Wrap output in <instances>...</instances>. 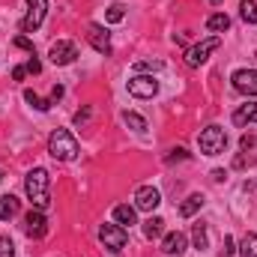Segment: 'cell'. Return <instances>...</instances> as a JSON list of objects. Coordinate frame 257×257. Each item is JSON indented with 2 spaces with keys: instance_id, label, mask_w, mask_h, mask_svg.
Listing matches in <instances>:
<instances>
[{
  "instance_id": "obj_1",
  "label": "cell",
  "mask_w": 257,
  "mask_h": 257,
  "mask_svg": "<svg viewBox=\"0 0 257 257\" xmlns=\"http://www.w3.org/2000/svg\"><path fill=\"white\" fill-rule=\"evenodd\" d=\"M48 186H51V180H48V171H45V168H33V171L27 174L24 192H27L30 203H33L36 209H48V206H51V192H48Z\"/></svg>"
},
{
  "instance_id": "obj_2",
  "label": "cell",
  "mask_w": 257,
  "mask_h": 257,
  "mask_svg": "<svg viewBox=\"0 0 257 257\" xmlns=\"http://www.w3.org/2000/svg\"><path fill=\"white\" fill-rule=\"evenodd\" d=\"M48 153L57 159V162H72L78 156V141L69 128H54L51 138H48Z\"/></svg>"
},
{
  "instance_id": "obj_3",
  "label": "cell",
  "mask_w": 257,
  "mask_h": 257,
  "mask_svg": "<svg viewBox=\"0 0 257 257\" xmlns=\"http://www.w3.org/2000/svg\"><path fill=\"white\" fill-rule=\"evenodd\" d=\"M197 144H200V153L203 156H218L227 147V132L221 126H206L197 135Z\"/></svg>"
},
{
  "instance_id": "obj_4",
  "label": "cell",
  "mask_w": 257,
  "mask_h": 257,
  "mask_svg": "<svg viewBox=\"0 0 257 257\" xmlns=\"http://www.w3.org/2000/svg\"><path fill=\"white\" fill-rule=\"evenodd\" d=\"M99 239L105 242L108 251L120 254L128 242V233H126V227H120V224H102V227H99Z\"/></svg>"
},
{
  "instance_id": "obj_5",
  "label": "cell",
  "mask_w": 257,
  "mask_h": 257,
  "mask_svg": "<svg viewBox=\"0 0 257 257\" xmlns=\"http://www.w3.org/2000/svg\"><path fill=\"white\" fill-rule=\"evenodd\" d=\"M45 12H48V0H27V15L21 18V30L24 33L39 30L45 21Z\"/></svg>"
},
{
  "instance_id": "obj_6",
  "label": "cell",
  "mask_w": 257,
  "mask_h": 257,
  "mask_svg": "<svg viewBox=\"0 0 257 257\" xmlns=\"http://www.w3.org/2000/svg\"><path fill=\"white\" fill-rule=\"evenodd\" d=\"M128 93H132L135 99H153V96L159 93V81H156L153 75H135V78L128 81Z\"/></svg>"
},
{
  "instance_id": "obj_7",
  "label": "cell",
  "mask_w": 257,
  "mask_h": 257,
  "mask_svg": "<svg viewBox=\"0 0 257 257\" xmlns=\"http://www.w3.org/2000/svg\"><path fill=\"white\" fill-rule=\"evenodd\" d=\"M218 45H221V39H218V36H209V39H203L200 45H194V48H189V51H186V63H189V66L206 63V57H209V54H212Z\"/></svg>"
},
{
  "instance_id": "obj_8",
  "label": "cell",
  "mask_w": 257,
  "mask_h": 257,
  "mask_svg": "<svg viewBox=\"0 0 257 257\" xmlns=\"http://www.w3.org/2000/svg\"><path fill=\"white\" fill-rule=\"evenodd\" d=\"M233 90L242 96H257V69H239L233 72Z\"/></svg>"
},
{
  "instance_id": "obj_9",
  "label": "cell",
  "mask_w": 257,
  "mask_h": 257,
  "mask_svg": "<svg viewBox=\"0 0 257 257\" xmlns=\"http://www.w3.org/2000/svg\"><path fill=\"white\" fill-rule=\"evenodd\" d=\"M24 230H27V236H33V239H42V236L48 233L45 212H42V209H30V212L24 215Z\"/></svg>"
},
{
  "instance_id": "obj_10",
  "label": "cell",
  "mask_w": 257,
  "mask_h": 257,
  "mask_svg": "<svg viewBox=\"0 0 257 257\" xmlns=\"http://www.w3.org/2000/svg\"><path fill=\"white\" fill-rule=\"evenodd\" d=\"M159 203H162V194H159V189H153V186H141L135 192V209H141V212H153Z\"/></svg>"
},
{
  "instance_id": "obj_11",
  "label": "cell",
  "mask_w": 257,
  "mask_h": 257,
  "mask_svg": "<svg viewBox=\"0 0 257 257\" xmlns=\"http://www.w3.org/2000/svg\"><path fill=\"white\" fill-rule=\"evenodd\" d=\"M51 63L54 66H69L75 57H78V48H75V42H69V39H63V42H54L51 45Z\"/></svg>"
},
{
  "instance_id": "obj_12",
  "label": "cell",
  "mask_w": 257,
  "mask_h": 257,
  "mask_svg": "<svg viewBox=\"0 0 257 257\" xmlns=\"http://www.w3.org/2000/svg\"><path fill=\"white\" fill-rule=\"evenodd\" d=\"M87 39H90V45L99 54H111V36H108V30L102 24H90L87 27Z\"/></svg>"
},
{
  "instance_id": "obj_13",
  "label": "cell",
  "mask_w": 257,
  "mask_h": 257,
  "mask_svg": "<svg viewBox=\"0 0 257 257\" xmlns=\"http://www.w3.org/2000/svg\"><path fill=\"white\" fill-rule=\"evenodd\" d=\"M233 123L236 126H257V102H245L233 111Z\"/></svg>"
},
{
  "instance_id": "obj_14",
  "label": "cell",
  "mask_w": 257,
  "mask_h": 257,
  "mask_svg": "<svg viewBox=\"0 0 257 257\" xmlns=\"http://www.w3.org/2000/svg\"><path fill=\"white\" fill-rule=\"evenodd\" d=\"M162 251L165 254H183L186 251V236L177 230V233H168L165 236V242H162Z\"/></svg>"
},
{
  "instance_id": "obj_15",
  "label": "cell",
  "mask_w": 257,
  "mask_h": 257,
  "mask_svg": "<svg viewBox=\"0 0 257 257\" xmlns=\"http://www.w3.org/2000/svg\"><path fill=\"white\" fill-rule=\"evenodd\" d=\"M114 218H117V224H120V227H132V224L138 221V212H135V206L120 203V206H114Z\"/></svg>"
},
{
  "instance_id": "obj_16",
  "label": "cell",
  "mask_w": 257,
  "mask_h": 257,
  "mask_svg": "<svg viewBox=\"0 0 257 257\" xmlns=\"http://www.w3.org/2000/svg\"><path fill=\"white\" fill-rule=\"evenodd\" d=\"M162 233H165V218L150 215V218L144 221V236H147V239H159Z\"/></svg>"
},
{
  "instance_id": "obj_17",
  "label": "cell",
  "mask_w": 257,
  "mask_h": 257,
  "mask_svg": "<svg viewBox=\"0 0 257 257\" xmlns=\"http://www.w3.org/2000/svg\"><path fill=\"white\" fill-rule=\"evenodd\" d=\"M15 215H18V197L3 194V197H0V221H9V218H15Z\"/></svg>"
},
{
  "instance_id": "obj_18",
  "label": "cell",
  "mask_w": 257,
  "mask_h": 257,
  "mask_svg": "<svg viewBox=\"0 0 257 257\" xmlns=\"http://www.w3.org/2000/svg\"><path fill=\"white\" fill-rule=\"evenodd\" d=\"M200 206H203V194H189V197H186V203L180 206V215H183V218H192Z\"/></svg>"
},
{
  "instance_id": "obj_19",
  "label": "cell",
  "mask_w": 257,
  "mask_h": 257,
  "mask_svg": "<svg viewBox=\"0 0 257 257\" xmlns=\"http://www.w3.org/2000/svg\"><path fill=\"white\" fill-rule=\"evenodd\" d=\"M206 27H209L212 33H224V30L230 27V18H227L224 12H215V15H209V18H206Z\"/></svg>"
},
{
  "instance_id": "obj_20",
  "label": "cell",
  "mask_w": 257,
  "mask_h": 257,
  "mask_svg": "<svg viewBox=\"0 0 257 257\" xmlns=\"http://www.w3.org/2000/svg\"><path fill=\"white\" fill-rule=\"evenodd\" d=\"M239 15H242L245 24H257V3L254 0H242L239 3Z\"/></svg>"
},
{
  "instance_id": "obj_21",
  "label": "cell",
  "mask_w": 257,
  "mask_h": 257,
  "mask_svg": "<svg viewBox=\"0 0 257 257\" xmlns=\"http://www.w3.org/2000/svg\"><path fill=\"white\" fill-rule=\"evenodd\" d=\"M239 254L242 257H257V236L254 233H245L242 245H239Z\"/></svg>"
},
{
  "instance_id": "obj_22",
  "label": "cell",
  "mask_w": 257,
  "mask_h": 257,
  "mask_svg": "<svg viewBox=\"0 0 257 257\" xmlns=\"http://www.w3.org/2000/svg\"><path fill=\"white\" fill-rule=\"evenodd\" d=\"M192 239H194V248H206L209 245V236H206V227L203 224H194V230H192Z\"/></svg>"
},
{
  "instance_id": "obj_23",
  "label": "cell",
  "mask_w": 257,
  "mask_h": 257,
  "mask_svg": "<svg viewBox=\"0 0 257 257\" xmlns=\"http://www.w3.org/2000/svg\"><path fill=\"white\" fill-rule=\"evenodd\" d=\"M105 18H108V24H117V21H123V18H126V6H123V3H111Z\"/></svg>"
},
{
  "instance_id": "obj_24",
  "label": "cell",
  "mask_w": 257,
  "mask_h": 257,
  "mask_svg": "<svg viewBox=\"0 0 257 257\" xmlns=\"http://www.w3.org/2000/svg\"><path fill=\"white\" fill-rule=\"evenodd\" d=\"M123 123H126V126H132L135 132H144V128H147V120H144V117H138V114H132V111H126V114H123Z\"/></svg>"
},
{
  "instance_id": "obj_25",
  "label": "cell",
  "mask_w": 257,
  "mask_h": 257,
  "mask_svg": "<svg viewBox=\"0 0 257 257\" xmlns=\"http://www.w3.org/2000/svg\"><path fill=\"white\" fill-rule=\"evenodd\" d=\"M24 99H27V102H30V105L36 108V111H48V108H51V102H45V99H39V96H36L33 90H24Z\"/></svg>"
},
{
  "instance_id": "obj_26",
  "label": "cell",
  "mask_w": 257,
  "mask_h": 257,
  "mask_svg": "<svg viewBox=\"0 0 257 257\" xmlns=\"http://www.w3.org/2000/svg\"><path fill=\"white\" fill-rule=\"evenodd\" d=\"M0 257H15V245H12V239L3 236V233H0Z\"/></svg>"
},
{
  "instance_id": "obj_27",
  "label": "cell",
  "mask_w": 257,
  "mask_h": 257,
  "mask_svg": "<svg viewBox=\"0 0 257 257\" xmlns=\"http://www.w3.org/2000/svg\"><path fill=\"white\" fill-rule=\"evenodd\" d=\"M162 60H138V63H135V72H147V69H156V72H159V69H162Z\"/></svg>"
},
{
  "instance_id": "obj_28",
  "label": "cell",
  "mask_w": 257,
  "mask_h": 257,
  "mask_svg": "<svg viewBox=\"0 0 257 257\" xmlns=\"http://www.w3.org/2000/svg\"><path fill=\"white\" fill-rule=\"evenodd\" d=\"M251 165H254V156H248V153H242V156L233 159V168H251Z\"/></svg>"
},
{
  "instance_id": "obj_29",
  "label": "cell",
  "mask_w": 257,
  "mask_h": 257,
  "mask_svg": "<svg viewBox=\"0 0 257 257\" xmlns=\"http://www.w3.org/2000/svg\"><path fill=\"white\" fill-rule=\"evenodd\" d=\"M189 159V153L180 147V150H171V156H168V165H174V162H186Z\"/></svg>"
},
{
  "instance_id": "obj_30",
  "label": "cell",
  "mask_w": 257,
  "mask_h": 257,
  "mask_svg": "<svg viewBox=\"0 0 257 257\" xmlns=\"http://www.w3.org/2000/svg\"><path fill=\"white\" fill-rule=\"evenodd\" d=\"M221 254H224V257H233V254H236V242H233L230 236H224V245H221Z\"/></svg>"
},
{
  "instance_id": "obj_31",
  "label": "cell",
  "mask_w": 257,
  "mask_h": 257,
  "mask_svg": "<svg viewBox=\"0 0 257 257\" xmlns=\"http://www.w3.org/2000/svg\"><path fill=\"white\" fill-rule=\"evenodd\" d=\"M27 72H33V75H39V72H42V63L36 60V54H30V60H27Z\"/></svg>"
},
{
  "instance_id": "obj_32",
  "label": "cell",
  "mask_w": 257,
  "mask_h": 257,
  "mask_svg": "<svg viewBox=\"0 0 257 257\" xmlns=\"http://www.w3.org/2000/svg\"><path fill=\"white\" fill-rule=\"evenodd\" d=\"M15 45H18V48H24V51H30V54H33V42H30V39H27V36H15Z\"/></svg>"
},
{
  "instance_id": "obj_33",
  "label": "cell",
  "mask_w": 257,
  "mask_h": 257,
  "mask_svg": "<svg viewBox=\"0 0 257 257\" xmlns=\"http://www.w3.org/2000/svg\"><path fill=\"white\" fill-rule=\"evenodd\" d=\"M87 120H90V108H84V111H78V114H75V123H78V126H84Z\"/></svg>"
},
{
  "instance_id": "obj_34",
  "label": "cell",
  "mask_w": 257,
  "mask_h": 257,
  "mask_svg": "<svg viewBox=\"0 0 257 257\" xmlns=\"http://www.w3.org/2000/svg\"><path fill=\"white\" fill-rule=\"evenodd\" d=\"M24 75H27V66H15V69H12V78H15V81H24Z\"/></svg>"
},
{
  "instance_id": "obj_35",
  "label": "cell",
  "mask_w": 257,
  "mask_h": 257,
  "mask_svg": "<svg viewBox=\"0 0 257 257\" xmlns=\"http://www.w3.org/2000/svg\"><path fill=\"white\" fill-rule=\"evenodd\" d=\"M254 144H257V138H251V135H245V138H242V150H251Z\"/></svg>"
},
{
  "instance_id": "obj_36",
  "label": "cell",
  "mask_w": 257,
  "mask_h": 257,
  "mask_svg": "<svg viewBox=\"0 0 257 257\" xmlns=\"http://www.w3.org/2000/svg\"><path fill=\"white\" fill-rule=\"evenodd\" d=\"M60 96H63V87H60V84H57V87H54V90H51V105H54V102H57V99H60Z\"/></svg>"
},
{
  "instance_id": "obj_37",
  "label": "cell",
  "mask_w": 257,
  "mask_h": 257,
  "mask_svg": "<svg viewBox=\"0 0 257 257\" xmlns=\"http://www.w3.org/2000/svg\"><path fill=\"white\" fill-rule=\"evenodd\" d=\"M209 3H215V6H218V3H221V0H209Z\"/></svg>"
},
{
  "instance_id": "obj_38",
  "label": "cell",
  "mask_w": 257,
  "mask_h": 257,
  "mask_svg": "<svg viewBox=\"0 0 257 257\" xmlns=\"http://www.w3.org/2000/svg\"><path fill=\"white\" fill-rule=\"evenodd\" d=\"M0 183H3V171H0Z\"/></svg>"
}]
</instances>
